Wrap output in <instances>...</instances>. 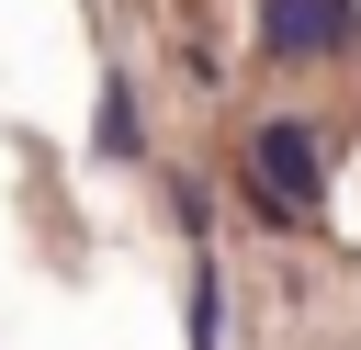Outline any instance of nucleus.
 <instances>
[{"instance_id": "nucleus-2", "label": "nucleus", "mask_w": 361, "mask_h": 350, "mask_svg": "<svg viewBox=\"0 0 361 350\" xmlns=\"http://www.w3.org/2000/svg\"><path fill=\"white\" fill-rule=\"evenodd\" d=\"M350 45V0H271V56H327Z\"/></svg>"}, {"instance_id": "nucleus-3", "label": "nucleus", "mask_w": 361, "mask_h": 350, "mask_svg": "<svg viewBox=\"0 0 361 350\" xmlns=\"http://www.w3.org/2000/svg\"><path fill=\"white\" fill-rule=\"evenodd\" d=\"M102 158H135V90H102Z\"/></svg>"}, {"instance_id": "nucleus-1", "label": "nucleus", "mask_w": 361, "mask_h": 350, "mask_svg": "<svg viewBox=\"0 0 361 350\" xmlns=\"http://www.w3.org/2000/svg\"><path fill=\"white\" fill-rule=\"evenodd\" d=\"M248 181H259V215H305L316 203V124H259L248 135Z\"/></svg>"}]
</instances>
